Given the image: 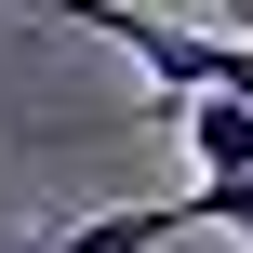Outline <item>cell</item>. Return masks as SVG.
I'll use <instances>...</instances> for the list:
<instances>
[{
  "label": "cell",
  "mask_w": 253,
  "mask_h": 253,
  "mask_svg": "<svg viewBox=\"0 0 253 253\" xmlns=\"http://www.w3.org/2000/svg\"><path fill=\"white\" fill-rule=\"evenodd\" d=\"M200 227V200H120V213H80V227H53L40 253H173Z\"/></svg>",
  "instance_id": "obj_1"
},
{
  "label": "cell",
  "mask_w": 253,
  "mask_h": 253,
  "mask_svg": "<svg viewBox=\"0 0 253 253\" xmlns=\"http://www.w3.org/2000/svg\"><path fill=\"white\" fill-rule=\"evenodd\" d=\"M173 133H187V160H200V173H240V160H253V93H240V80L173 93Z\"/></svg>",
  "instance_id": "obj_2"
},
{
  "label": "cell",
  "mask_w": 253,
  "mask_h": 253,
  "mask_svg": "<svg viewBox=\"0 0 253 253\" xmlns=\"http://www.w3.org/2000/svg\"><path fill=\"white\" fill-rule=\"evenodd\" d=\"M200 227H227V240H253V160H240V173H200Z\"/></svg>",
  "instance_id": "obj_3"
},
{
  "label": "cell",
  "mask_w": 253,
  "mask_h": 253,
  "mask_svg": "<svg viewBox=\"0 0 253 253\" xmlns=\"http://www.w3.org/2000/svg\"><path fill=\"white\" fill-rule=\"evenodd\" d=\"M240 93H253V27H240Z\"/></svg>",
  "instance_id": "obj_4"
},
{
  "label": "cell",
  "mask_w": 253,
  "mask_h": 253,
  "mask_svg": "<svg viewBox=\"0 0 253 253\" xmlns=\"http://www.w3.org/2000/svg\"><path fill=\"white\" fill-rule=\"evenodd\" d=\"M13 253H40V240H13Z\"/></svg>",
  "instance_id": "obj_5"
}]
</instances>
